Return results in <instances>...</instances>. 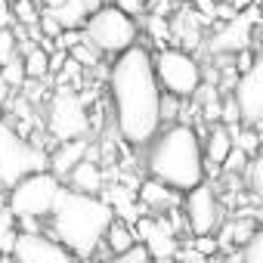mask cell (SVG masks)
<instances>
[{
  "instance_id": "cell-29",
  "label": "cell",
  "mask_w": 263,
  "mask_h": 263,
  "mask_svg": "<svg viewBox=\"0 0 263 263\" xmlns=\"http://www.w3.org/2000/svg\"><path fill=\"white\" fill-rule=\"evenodd\" d=\"M217 251H220V248H217V238H214V235H201V238L192 241V254H195V257H208V260H214Z\"/></svg>"
},
{
  "instance_id": "cell-9",
  "label": "cell",
  "mask_w": 263,
  "mask_h": 263,
  "mask_svg": "<svg viewBox=\"0 0 263 263\" xmlns=\"http://www.w3.org/2000/svg\"><path fill=\"white\" fill-rule=\"evenodd\" d=\"M232 99L238 105L245 127H263V50L254 56L251 68L245 74H238Z\"/></svg>"
},
{
  "instance_id": "cell-14",
  "label": "cell",
  "mask_w": 263,
  "mask_h": 263,
  "mask_svg": "<svg viewBox=\"0 0 263 263\" xmlns=\"http://www.w3.org/2000/svg\"><path fill=\"white\" fill-rule=\"evenodd\" d=\"M87 152H90V140L84 137V140H68V143H59L56 146V152L53 155H47L50 158V164H47V171L53 174V177H59V180H65L84 158H87Z\"/></svg>"
},
{
  "instance_id": "cell-8",
  "label": "cell",
  "mask_w": 263,
  "mask_h": 263,
  "mask_svg": "<svg viewBox=\"0 0 263 263\" xmlns=\"http://www.w3.org/2000/svg\"><path fill=\"white\" fill-rule=\"evenodd\" d=\"M90 130V115L71 87H59L47 102V134L59 143L84 140Z\"/></svg>"
},
{
  "instance_id": "cell-1",
  "label": "cell",
  "mask_w": 263,
  "mask_h": 263,
  "mask_svg": "<svg viewBox=\"0 0 263 263\" xmlns=\"http://www.w3.org/2000/svg\"><path fill=\"white\" fill-rule=\"evenodd\" d=\"M108 93L121 140L137 149L149 146L161 130V87L149 47L134 44L115 56L108 71Z\"/></svg>"
},
{
  "instance_id": "cell-36",
  "label": "cell",
  "mask_w": 263,
  "mask_h": 263,
  "mask_svg": "<svg viewBox=\"0 0 263 263\" xmlns=\"http://www.w3.org/2000/svg\"><path fill=\"white\" fill-rule=\"evenodd\" d=\"M4 263H13V257H4Z\"/></svg>"
},
{
  "instance_id": "cell-2",
  "label": "cell",
  "mask_w": 263,
  "mask_h": 263,
  "mask_svg": "<svg viewBox=\"0 0 263 263\" xmlns=\"http://www.w3.org/2000/svg\"><path fill=\"white\" fill-rule=\"evenodd\" d=\"M146 174L149 180L164 183L174 192H192L204 183V152L198 130L186 121H177L146 146Z\"/></svg>"
},
{
  "instance_id": "cell-5",
  "label": "cell",
  "mask_w": 263,
  "mask_h": 263,
  "mask_svg": "<svg viewBox=\"0 0 263 263\" xmlns=\"http://www.w3.org/2000/svg\"><path fill=\"white\" fill-rule=\"evenodd\" d=\"M84 37L93 50L99 53H115L121 56L124 50H130L140 41V25L137 19H130L127 13H121L118 7H99L87 16L84 22Z\"/></svg>"
},
{
  "instance_id": "cell-19",
  "label": "cell",
  "mask_w": 263,
  "mask_h": 263,
  "mask_svg": "<svg viewBox=\"0 0 263 263\" xmlns=\"http://www.w3.org/2000/svg\"><path fill=\"white\" fill-rule=\"evenodd\" d=\"M53 16H56V22H59V28H62V31H78V28H84V22H87L90 10L81 4V0H65L62 7H56V10H53Z\"/></svg>"
},
{
  "instance_id": "cell-35",
  "label": "cell",
  "mask_w": 263,
  "mask_h": 263,
  "mask_svg": "<svg viewBox=\"0 0 263 263\" xmlns=\"http://www.w3.org/2000/svg\"><path fill=\"white\" fill-rule=\"evenodd\" d=\"M260 155H263V130H260Z\"/></svg>"
},
{
  "instance_id": "cell-34",
  "label": "cell",
  "mask_w": 263,
  "mask_h": 263,
  "mask_svg": "<svg viewBox=\"0 0 263 263\" xmlns=\"http://www.w3.org/2000/svg\"><path fill=\"white\" fill-rule=\"evenodd\" d=\"M65 0H47V10H56V7H62Z\"/></svg>"
},
{
  "instance_id": "cell-15",
  "label": "cell",
  "mask_w": 263,
  "mask_h": 263,
  "mask_svg": "<svg viewBox=\"0 0 263 263\" xmlns=\"http://www.w3.org/2000/svg\"><path fill=\"white\" fill-rule=\"evenodd\" d=\"M62 186L71 189V192H78V195H99L102 186H105V177H102V171H99V164H96L93 158H84V161L62 180Z\"/></svg>"
},
{
  "instance_id": "cell-7",
  "label": "cell",
  "mask_w": 263,
  "mask_h": 263,
  "mask_svg": "<svg viewBox=\"0 0 263 263\" xmlns=\"http://www.w3.org/2000/svg\"><path fill=\"white\" fill-rule=\"evenodd\" d=\"M152 62H155V78H158L161 93H167L174 99H189V96L198 93V87H201V68H198V59L189 50L161 47L152 56Z\"/></svg>"
},
{
  "instance_id": "cell-30",
  "label": "cell",
  "mask_w": 263,
  "mask_h": 263,
  "mask_svg": "<svg viewBox=\"0 0 263 263\" xmlns=\"http://www.w3.org/2000/svg\"><path fill=\"white\" fill-rule=\"evenodd\" d=\"M111 7H118V10L127 13L130 19H137V16H143V10H146V0H115Z\"/></svg>"
},
{
  "instance_id": "cell-33",
  "label": "cell",
  "mask_w": 263,
  "mask_h": 263,
  "mask_svg": "<svg viewBox=\"0 0 263 263\" xmlns=\"http://www.w3.org/2000/svg\"><path fill=\"white\" fill-rule=\"evenodd\" d=\"M180 263H217V260H208V257H195V254H186Z\"/></svg>"
},
{
  "instance_id": "cell-28",
  "label": "cell",
  "mask_w": 263,
  "mask_h": 263,
  "mask_svg": "<svg viewBox=\"0 0 263 263\" xmlns=\"http://www.w3.org/2000/svg\"><path fill=\"white\" fill-rule=\"evenodd\" d=\"M248 155L245 152H238V149H232L229 152V158L223 161V171H226V177H232V174H245V167H248Z\"/></svg>"
},
{
  "instance_id": "cell-18",
  "label": "cell",
  "mask_w": 263,
  "mask_h": 263,
  "mask_svg": "<svg viewBox=\"0 0 263 263\" xmlns=\"http://www.w3.org/2000/svg\"><path fill=\"white\" fill-rule=\"evenodd\" d=\"M22 65L25 81H44L50 74V53L37 44H22Z\"/></svg>"
},
{
  "instance_id": "cell-11",
  "label": "cell",
  "mask_w": 263,
  "mask_h": 263,
  "mask_svg": "<svg viewBox=\"0 0 263 263\" xmlns=\"http://www.w3.org/2000/svg\"><path fill=\"white\" fill-rule=\"evenodd\" d=\"M257 16H260V10L257 7H251V10H245V13H238V16H232L226 25H220L214 34H211V53H241V50H248L251 47V34H254V25H257Z\"/></svg>"
},
{
  "instance_id": "cell-22",
  "label": "cell",
  "mask_w": 263,
  "mask_h": 263,
  "mask_svg": "<svg viewBox=\"0 0 263 263\" xmlns=\"http://www.w3.org/2000/svg\"><path fill=\"white\" fill-rule=\"evenodd\" d=\"M245 183H248V189L263 201V155H254L251 161H248V167H245Z\"/></svg>"
},
{
  "instance_id": "cell-26",
  "label": "cell",
  "mask_w": 263,
  "mask_h": 263,
  "mask_svg": "<svg viewBox=\"0 0 263 263\" xmlns=\"http://www.w3.org/2000/svg\"><path fill=\"white\" fill-rule=\"evenodd\" d=\"M99 263H152V257H149V251H146L143 245H137L134 251H127V254H115V257H105V260H99Z\"/></svg>"
},
{
  "instance_id": "cell-20",
  "label": "cell",
  "mask_w": 263,
  "mask_h": 263,
  "mask_svg": "<svg viewBox=\"0 0 263 263\" xmlns=\"http://www.w3.org/2000/svg\"><path fill=\"white\" fill-rule=\"evenodd\" d=\"M232 146H235L238 152H245L248 158L260 155V130H257V127H245V124L232 127Z\"/></svg>"
},
{
  "instance_id": "cell-10",
  "label": "cell",
  "mask_w": 263,
  "mask_h": 263,
  "mask_svg": "<svg viewBox=\"0 0 263 263\" xmlns=\"http://www.w3.org/2000/svg\"><path fill=\"white\" fill-rule=\"evenodd\" d=\"M183 211H186V226L192 229L195 238L214 235L220 229V198L211 183H201L192 192H186Z\"/></svg>"
},
{
  "instance_id": "cell-23",
  "label": "cell",
  "mask_w": 263,
  "mask_h": 263,
  "mask_svg": "<svg viewBox=\"0 0 263 263\" xmlns=\"http://www.w3.org/2000/svg\"><path fill=\"white\" fill-rule=\"evenodd\" d=\"M0 78H4V84H7L10 90L25 87V65H22V56L10 59L7 65H0Z\"/></svg>"
},
{
  "instance_id": "cell-21",
  "label": "cell",
  "mask_w": 263,
  "mask_h": 263,
  "mask_svg": "<svg viewBox=\"0 0 263 263\" xmlns=\"http://www.w3.org/2000/svg\"><path fill=\"white\" fill-rule=\"evenodd\" d=\"M22 56V41L16 34V28H0V65H7L10 59Z\"/></svg>"
},
{
  "instance_id": "cell-32",
  "label": "cell",
  "mask_w": 263,
  "mask_h": 263,
  "mask_svg": "<svg viewBox=\"0 0 263 263\" xmlns=\"http://www.w3.org/2000/svg\"><path fill=\"white\" fill-rule=\"evenodd\" d=\"M13 22V7H10V0H0V28H10Z\"/></svg>"
},
{
  "instance_id": "cell-4",
  "label": "cell",
  "mask_w": 263,
  "mask_h": 263,
  "mask_svg": "<svg viewBox=\"0 0 263 263\" xmlns=\"http://www.w3.org/2000/svg\"><path fill=\"white\" fill-rule=\"evenodd\" d=\"M47 152L22 137L10 121H0V189H13L19 180L47 171Z\"/></svg>"
},
{
  "instance_id": "cell-17",
  "label": "cell",
  "mask_w": 263,
  "mask_h": 263,
  "mask_svg": "<svg viewBox=\"0 0 263 263\" xmlns=\"http://www.w3.org/2000/svg\"><path fill=\"white\" fill-rule=\"evenodd\" d=\"M102 245H105V251L115 257V254H127V251H134L140 241H137L134 226L115 217V220H111V226H108V232H105V238H102Z\"/></svg>"
},
{
  "instance_id": "cell-39",
  "label": "cell",
  "mask_w": 263,
  "mask_h": 263,
  "mask_svg": "<svg viewBox=\"0 0 263 263\" xmlns=\"http://www.w3.org/2000/svg\"><path fill=\"white\" fill-rule=\"evenodd\" d=\"M0 263H4V254H0Z\"/></svg>"
},
{
  "instance_id": "cell-38",
  "label": "cell",
  "mask_w": 263,
  "mask_h": 263,
  "mask_svg": "<svg viewBox=\"0 0 263 263\" xmlns=\"http://www.w3.org/2000/svg\"><path fill=\"white\" fill-rule=\"evenodd\" d=\"M260 34H263V22H260Z\"/></svg>"
},
{
  "instance_id": "cell-6",
  "label": "cell",
  "mask_w": 263,
  "mask_h": 263,
  "mask_svg": "<svg viewBox=\"0 0 263 263\" xmlns=\"http://www.w3.org/2000/svg\"><path fill=\"white\" fill-rule=\"evenodd\" d=\"M62 180L53 177L50 171H41V174H31L25 180H19L10 195H7V208L13 211L16 220H44L53 214L59 195H62Z\"/></svg>"
},
{
  "instance_id": "cell-16",
  "label": "cell",
  "mask_w": 263,
  "mask_h": 263,
  "mask_svg": "<svg viewBox=\"0 0 263 263\" xmlns=\"http://www.w3.org/2000/svg\"><path fill=\"white\" fill-rule=\"evenodd\" d=\"M235 146H232V127H226V124H211V130H208V137H204V146H201V152H204V164H211V167H223V161L229 158V152H232Z\"/></svg>"
},
{
  "instance_id": "cell-25",
  "label": "cell",
  "mask_w": 263,
  "mask_h": 263,
  "mask_svg": "<svg viewBox=\"0 0 263 263\" xmlns=\"http://www.w3.org/2000/svg\"><path fill=\"white\" fill-rule=\"evenodd\" d=\"M238 254H241V263H263V226L257 229V235H254Z\"/></svg>"
},
{
  "instance_id": "cell-12",
  "label": "cell",
  "mask_w": 263,
  "mask_h": 263,
  "mask_svg": "<svg viewBox=\"0 0 263 263\" xmlns=\"http://www.w3.org/2000/svg\"><path fill=\"white\" fill-rule=\"evenodd\" d=\"M10 257H13V263H81L74 254H68L50 235H22V232H19Z\"/></svg>"
},
{
  "instance_id": "cell-31",
  "label": "cell",
  "mask_w": 263,
  "mask_h": 263,
  "mask_svg": "<svg viewBox=\"0 0 263 263\" xmlns=\"http://www.w3.org/2000/svg\"><path fill=\"white\" fill-rule=\"evenodd\" d=\"M10 232H16V217L7 204H0V238L10 235Z\"/></svg>"
},
{
  "instance_id": "cell-3",
  "label": "cell",
  "mask_w": 263,
  "mask_h": 263,
  "mask_svg": "<svg viewBox=\"0 0 263 263\" xmlns=\"http://www.w3.org/2000/svg\"><path fill=\"white\" fill-rule=\"evenodd\" d=\"M50 220V235L53 241H59L68 254H74L81 263L96 257V251L102 248V238L115 220V211L99 198V195H78L71 189H62Z\"/></svg>"
},
{
  "instance_id": "cell-24",
  "label": "cell",
  "mask_w": 263,
  "mask_h": 263,
  "mask_svg": "<svg viewBox=\"0 0 263 263\" xmlns=\"http://www.w3.org/2000/svg\"><path fill=\"white\" fill-rule=\"evenodd\" d=\"M10 7H13V19H16V22H22V25H28V28H34V25H37L41 10H37L34 0H13Z\"/></svg>"
},
{
  "instance_id": "cell-37",
  "label": "cell",
  "mask_w": 263,
  "mask_h": 263,
  "mask_svg": "<svg viewBox=\"0 0 263 263\" xmlns=\"http://www.w3.org/2000/svg\"><path fill=\"white\" fill-rule=\"evenodd\" d=\"M0 115H4V105H0ZM0 121H4V118H0Z\"/></svg>"
},
{
  "instance_id": "cell-27",
  "label": "cell",
  "mask_w": 263,
  "mask_h": 263,
  "mask_svg": "<svg viewBox=\"0 0 263 263\" xmlns=\"http://www.w3.org/2000/svg\"><path fill=\"white\" fill-rule=\"evenodd\" d=\"M180 108H183V99H174V96L161 93V124H164V121H167V127H171V124H177L174 118L180 115Z\"/></svg>"
},
{
  "instance_id": "cell-13",
  "label": "cell",
  "mask_w": 263,
  "mask_h": 263,
  "mask_svg": "<svg viewBox=\"0 0 263 263\" xmlns=\"http://www.w3.org/2000/svg\"><path fill=\"white\" fill-rule=\"evenodd\" d=\"M137 204L149 211V217H158V214H171L177 204H180V192L167 189L164 183L158 180H143L140 189H137Z\"/></svg>"
}]
</instances>
